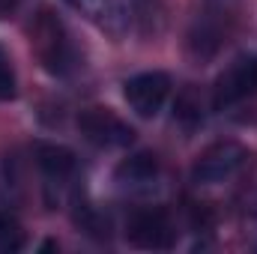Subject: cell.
Instances as JSON below:
<instances>
[{"label": "cell", "instance_id": "obj_1", "mask_svg": "<svg viewBox=\"0 0 257 254\" xmlns=\"http://www.w3.org/2000/svg\"><path fill=\"white\" fill-rule=\"evenodd\" d=\"M248 159V150L236 141H218L212 147H206L192 168V183L197 186H215L230 180Z\"/></svg>", "mask_w": 257, "mask_h": 254}, {"label": "cell", "instance_id": "obj_2", "mask_svg": "<svg viewBox=\"0 0 257 254\" xmlns=\"http://www.w3.org/2000/svg\"><path fill=\"white\" fill-rule=\"evenodd\" d=\"M78 132L102 150H123L135 141V129L111 108H84L78 114Z\"/></svg>", "mask_w": 257, "mask_h": 254}, {"label": "cell", "instance_id": "obj_3", "mask_svg": "<svg viewBox=\"0 0 257 254\" xmlns=\"http://www.w3.org/2000/svg\"><path fill=\"white\" fill-rule=\"evenodd\" d=\"M257 93V54H242L227 66L212 87V108L224 111Z\"/></svg>", "mask_w": 257, "mask_h": 254}, {"label": "cell", "instance_id": "obj_4", "mask_svg": "<svg viewBox=\"0 0 257 254\" xmlns=\"http://www.w3.org/2000/svg\"><path fill=\"white\" fill-rule=\"evenodd\" d=\"M123 93H126L128 108L138 117L150 120V117H159V111L165 108L171 93V78L165 72H141L123 84Z\"/></svg>", "mask_w": 257, "mask_h": 254}, {"label": "cell", "instance_id": "obj_5", "mask_svg": "<svg viewBox=\"0 0 257 254\" xmlns=\"http://www.w3.org/2000/svg\"><path fill=\"white\" fill-rule=\"evenodd\" d=\"M126 236L132 245L150 248V251H165L174 245V224L165 209H138L126 224Z\"/></svg>", "mask_w": 257, "mask_h": 254}, {"label": "cell", "instance_id": "obj_6", "mask_svg": "<svg viewBox=\"0 0 257 254\" xmlns=\"http://www.w3.org/2000/svg\"><path fill=\"white\" fill-rule=\"evenodd\" d=\"M33 36H36V48H39L42 63L48 66L54 75H66V72L75 66V54H72V45H69V39H66L63 27H60V21H54L48 12H42V18H39Z\"/></svg>", "mask_w": 257, "mask_h": 254}, {"label": "cell", "instance_id": "obj_7", "mask_svg": "<svg viewBox=\"0 0 257 254\" xmlns=\"http://www.w3.org/2000/svg\"><path fill=\"white\" fill-rule=\"evenodd\" d=\"M75 6H81L108 36L114 39L126 36L128 21H132V6L126 0H75Z\"/></svg>", "mask_w": 257, "mask_h": 254}, {"label": "cell", "instance_id": "obj_8", "mask_svg": "<svg viewBox=\"0 0 257 254\" xmlns=\"http://www.w3.org/2000/svg\"><path fill=\"white\" fill-rule=\"evenodd\" d=\"M156 177H159V162L150 153H135L114 168V183L126 191H147L150 186H156Z\"/></svg>", "mask_w": 257, "mask_h": 254}, {"label": "cell", "instance_id": "obj_9", "mask_svg": "<svg viewBox=\"0 0 257 254\" xmlns=\"http://www.w3.org/2000/svg\"><path fill=\"white\" fill-rule=\"evenodd\" d=\"M33 156H36L39 171H42L51 183L69 180V177L75 174V168H78L75 153H72L69 147H60V144H45V141H39V144L33 147Z\"/></svg>", "mask_w": 257, "mask_h": 254}, {"label": "cell", "instance_id": "obj_10", "mask_svg": "<svg viewBox=\"0 0 257 254\" xmlns=\"http://www.w3.org/2000/svg\"><path fill=\"white\" fill-rule=\"evenodd\" d=\"M132 18L138 21L141 36H159L165 27V0H132Z\"/></svg>", "mask_w": 257, "mask_h": 254}, {"label": "cell", "instance_id": "obj_11", "mask_svg": "<svg viewBox=\"0 0 257 254\" xmlns=\"http://www.w3.org/2000/svg\"><path fill=\"white\" fill-rule=\"evenodd\" d=\"M75 224H78L84 233L96 236V239H108V218L99 215L96 206H90V203L81 200V197H75Z\"/></svg>", "mask_w": 257, "mask_h": 254}, {"label": "cell", "instance_id": "obj_12", "mask_svg": "<svg viewBox=\"0 0 257 254\" xmlns=\"http://www.w3.org/2000/svg\"><path fill=\"white\" fill-rule=\"evenodd\" d=\"M21 245H24L21 227L9 215H0V251H18Z\"/></svg>", "mask_w": 257, "mask_h": 254}, {"label": "cell", "instance_id": "obj_13", "mask_svg": "<svg viewBox=\"0 0 257 254\" xmlns=\"http://www.w3.org/2000/svg\"><path fill=\"white\" fill-rule=\"evenodd\" d=\"M15 99V72L9 63V54L0 48V102Z\"/></svg>", "mask_w": 257, "mask_h": 254}, {"label": "cell", "instance_id": "obj_14", "mask_svg": "<svg viewBox=\"0 0 257 254\" xmlns=\"http://www.w3.org/2000/svg\"><path fill=\"white\" fill-rule=\"evenodd\" d=\"M66 3H75V0H66Z\"/></svg>", "mask_w": 257, "mask_h": 254}]
</instances>
